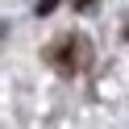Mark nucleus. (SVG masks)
I'll return each instance as SVG.
<instances>
[{"label":"nucleus","mask_w":129,"mask_h":129,"mask_svg":"<svg viewBox=\"0 0 129 129\" xmlns=\"http://www.w3.org/2000/svg\"><path fill=\"white\" fill-rule=\"evenodd\" d=\"M46 62H54V71H58V75H79V71L92 62V46H87L83 34H62L58 42H50Z\"/></svg>","instance_id":"nucleus-1"},{"label":"nucleus","mask_w":129,"mask_h":129,"mask_svg":"<svg viewBox=\"0 0 129 129\" xmlns=\"http://www.w3.org/2000/svg\"><path fill=\"white\" fill-rule=\"evenodd\" d=\"M54 9H58V0H38V17H50Z\"/></svg>","instance_id":"nucleus-2"},{"label":"nucleus","mask_w":129,"mask_h":129,"mask_svg":"<svg viewBox=\"0 0 129 129\" xmlns=\"http://www.w3.org/2000/svg\"><path fill=\"white\" fill-rule=\"evenodd\" d=\"M92 4H96V0H75V9H79V13H87Z\"/></svg>","instance_id":"nucleus-3"},{"label":"nucleus","mask_w":129,"mask_h":129,"mask_svg":"<svg viewBox=\"0 0 129 129\" xmlns=\"http://www.w3.org/2000/svg\"><path fill=\"white\" fill-rule=\"evenodd\" d=\"M125 38H129V25H125Z\"/></svg>","instance_id":"nucleus-4"}]
</instances>
